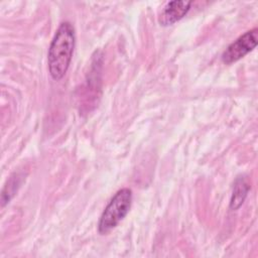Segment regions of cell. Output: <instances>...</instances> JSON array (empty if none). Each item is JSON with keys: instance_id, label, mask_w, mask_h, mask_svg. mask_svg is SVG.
Listing matches in <instances>:
<instances>
[{"instance_id": "obj_1", "label": "cell", "mask_w": 258, "mask_h": 258, "mask_svg": "<svg viewBox=\"0 0 258 258\" xmlns=\"http://www.w3.org/2000/svg\"><path fill=\"white\" fill-rule=\"evenodd\" d=\"M76 43L75 28L70 22H62L56 29L50 42L47 63L50 77L58 81L67 74Z\"/></svg>"}, {"instance_id": "obj_2", "label": "cell", "mask_w": 258, "mask_h": 258, "mask_svg": "<svg viewBox=\"0 0 258 258\" xmlns=\"http://www.w3.org/2000/svg\"><path fill=\"white\" fill-rule=\"evenodd\" d=\"M132 204V190L128 187L119 189L104 209L99 223L98 231L101 235L109 233L126 217Z\"/></svg>"}, {"instance_id": "obj_3", "label": "cell", "mask_w": 258, "mask_h": 258, "mask_svg": "<svg viewBox=\"0 0 258 258\" xmlns=\"http://www.w3.org/2000/svg\"><path fill=\"white\" fill-rule=\"evenodd\" d=\"M258 41V29L253 28L241 36H239L236 40H234L228 47L224 50L222 54V61L226 64H231L233 62L238 61L242 57H244L247 53L252 51Z\"/></svg>"}, {"instance_id": "obj_4", "label": "cell", "mask_w": 258, "mask_h": 258, "mask_svg": "<svg viewBox=\"0 0 258 258\" xmlns=\"http://www.w3.org/2000/svg\"><path fill=\"white\" fill-rule=\"evenodd\" d=\"M191 1H170L166 3L159 15V23L163 26L171 25L179 21L188 12Z\"/></svg>"}, {"instance_id": "obj_5", "label": "cell", "mask_w": 258, "mask_h": 258, "mask_svg": "<svg viewBox=\"0 0 258 258\" xmlns=\"http://www.w3.org/2000/svg\"><path fill=\"white\" fill-rule=\"evenodd\" d=\"M250 189V185L245 177H238L235 181L233 194L230 202V209L237 210L244 203L247 194Z\"/></svg>"}]
</instances>
